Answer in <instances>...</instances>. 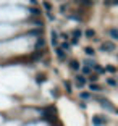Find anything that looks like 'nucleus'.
<instances>
[{"label":"nucleus","mask_w":118,"mask_h":126,"mask_svg":"<svg viewBox=\"0 0 118 126\" xmlns=\"http://www.w3.org/2000/svg\"><path fill=\"white\" fill-rule=\"evenodd\" d=\"M96 99L99 100V104L102 105L103 108H107L108 111H112V113H118V110H117V108H115V105L112 104L110 100H107V99H103V97H96Z\"/></svg>","instance_id":"1"},{"label":"nucleus","mask_w":118,"mask_h":126,"mask_svg":"<svg viewBox=\"0 0 118 126\" xmlns=\"http://www.w3.org/2000/svg\"><path fill=\"white\" fill-rule=\"evenodd\" d=\"M91 121H92L94 126H105L108 120H107V116H103V115H94Z\"/></svg>","instance_id":"2"},{"label":"nucleus","mask_w":118,"mask_h":126,"mask_svg":"<svg viewBox=\"0 0 118 126\" xmlns=\"http://www.w3.org/2000/svg\"><path fill=\"white\" fill-rule=\"evenodd\" d=\"M100 48H102L103 52H113L115 50V44L113 42H105V44L100 45Z\"/></svg>","instance_id":"3"},{"label":"nucleus","mask_w":118,"mask_h":126,"mask_svg":"<svg viewBox=\"0 0 118 126\" xmlns=\"http://www.w3.org/2000/svg\"><path fill=\"white\" fill-rule=\"evenodd\" d=\"M74 81H76V86H78V87H83V86L86 84V78H84V74H78Z\"/></svg>","instance_id":"4"},{"label":"nucleus","mask_w":118,"mask_h":126,"mask_svg":"<svg viewBox=\"0 0 118 126\" xmlns=\"http://www.w3.org/2000/svg\"><path fill=\"white\" fill-rule=\"evenodd\" d=\"M70 66L73 68V70H79V62H76V60H71V62H70Z\"/></svg>","instance_id":"5"},{"label":"nucleus","mask_w":118,"mask_h":126,"mask_svg":"<svg viewBox=\"0 0 118 126\" xmlns=\"http://www.w3.org/2000/svg\"><path fill=\"white\" fill-rule=\"evenodd\" d=\"M107 84H108V86H112V87H117V86H118V82L115 81L113 78H108V79H107Z\"/></svg>","instance_id":"6"},{"label":"nucleus","mask_w":118,"mask_h":126,"mask_svg":"<svg viewBox=\"0 0 118 126\" xmlns=\"http://www.w3.org/2000/svg\"><path fill=\"white\" fill-rule=\"evenodd\" d=\"M79 97H81L83 100H89V99H91V94H89V92H81Z\"/></svg>","instance_id":"7"},{"label":"nucleus","mask_w":118,"mask_h":126,"mask_svg":"<svg viewBox=\"0 0 118 126\" xmlns=\"http://www.w3.org/2000/svg\"><path fill=\"white\" fill-rule=\"evenodd\" d=\"M89 87H91V91H94V92H100V86L99 84H91Z\"/></svg>","instance_id":"8"},{"label":"nucleus","mask_w":118,"mask_h":126,"mask_svg":"<svg viewBox=\"0 0 118 126\" xmlns=\"http://www.w3.org/2000/svg\"><path fill=\"white\" fill-rule=\"evenodd\" d=\"M79 36H81V31H79V29H76V31H74V32H73V44H74V42H76V39H78V37H79Z\"/></svg>","instance_id":"9"},{"label":"nucleus","mask_w":118,"mask_h":126,"mask_svg":"<svg viewBox=\"0 0 118 126\" xmlns=\"http://www.w3.org/2000/svg\"><path fill=\"white\" fill-rule=\"evenodd\" d=\"M110 36L113 37V39H118V31L117 29H110Z\"/></svg>","instance_id":"10"},{"label":"nucleus","mask_w":118,"mask_h":126,"mask_svg":"<svg viewBox=\"0 0 118 126\" xmlns=\"http://www.w3.org/2000/svg\"><path fill=\"white\" fill-rule=\"evenodd\" d=\"M91 71H92L91 66H84V68H83V74H91Z\"/></svg>","instance_id":"11"},{"label":"nucleus","mask_w":118,"mask_h":126,"mask_svg":"<svg viewBox=\"0 0 118 126\" xmlns=\"http://www.w3.org/2000/svg\"><path fill=\"white\" fill-rule=\"evenodd\" d=\"M94 68H96V71H97V73H103V71H105V68L99 66V65H94Z\"/></svg>","instance_id":"12"},{"label":"nucleus","mask_w":118,"mask_h":126,"mask_svg":"<svg viewBox=\"0 0 118 126\" xmlns=\"http://www.w3.org/2000/svg\"><path fill=\"white\" fill-rule=\"evenodd\" d=\"M107 71H108V73H115V71H117V68H115L113 65H108V66H107Z\"/></svg>","instance_id":"13"},{"label":"nucleus","mask_w":118,"mask_h":126,"mask_svg":"<svg viewBox=\"0 0 118 126\" xmlns=\"http://www.w3.org/2000/svg\"><path fill=\"white\" fill-rule=\"evenodd\" d=\"M52 42H53V45L58 44V42H57V32H52Z\"/></svg>","instance_id":"14"},{"label":"nucleus","mask_w":118,"mask_h":126,"mask_svg":"<svg viewBox=\"0 0 118 126\" xmlns=\"http://www.w3.org/2000/svg\"><path fill=\"white\" fill-rule=\"evenodd\" d=\"M86 53H87V55H94V48H91V47H86Z\"/></svg>","instance_id":"15"},{"label":"nucleus","mask_w":118,"mask_h":126,"mask_svg":"<svg viewBox=\"0 0 118 126\" xmlns=\"http://www.w3.org/2000/svg\"><path fill=\"white\" fill-rule=\"evenodd\" d=\"M86 36H87V37H94V31L92 29H87V31H86Z\"/></svg>","instance_id":"16"},{"label":"nucleus","mask_w":118,"mask_h":126,"mask_svg":"<svg viewBox=\"0 0 118 126\" xmlns=\"http://www.w3.org/2000/svg\"><path fill=\"white\" fill-rule=\"evenodd\" d=\"M42 45H44V42H42V39H41V41H37V44H36V48H41Z\"/></svg>","instance_id":"17"},{"label":"nucleus","mask_w":118,"mask_h":126,"mask_svg":"<svg viewBox=\"0 0 118 126\" xmlns=\"http://www.w3.org/2000/svg\"><path fill=\"white\" fill-rule=\"evenodd\" d=\"M57 52H58V58H60V60L65 58V57H63V52H62V50H57Z\"/></svg>","instance_id":"18"},{"label":"nucleus","mask_w":118,"mask_h":126,"mask_svg":"<svg viewBox=\"0 0 118 126\" xmlns=\"http://www.w3.org/2000/svg\"><path fill=\"white\" fill-rule=\"evenodd\" d=\"M63 48H65V50H68V48H70V45H68V42H63Z\"/></svg>","instance_id":"19"},{"label":"nucleus","mask_w":118,"mask_h":126,"mask_svg":"<svg viewBox=\"0 0 118 126\" xmlns=\"http://www.w3.org/2000/svg\"><path fill=\"white\" fill-rule=\"evenodd\" d=\"M91 81H94V82L97 81V74H92V76H91Z\"/></svg>","instance_id":"20"},{"label":"nucleus","mask_w":118,"mask_h":126,"mask_svg":"<svg viewBox=\"0 0 118 126\" xmlns=\"http://www.w3.org/2000/svg\"><path fill=\"white\" fill-rule=\"evenodd\" d=\"M65 87H67V91H68V92H70V91H71V86L68 84V82H67V84H65Z\"/></svg>","instance_id":"21"},{"label":"nucleus","mask_w":118,"mask_h":126,"mask_svg":"<svg viewBox=\"0 0 118 126\" xmlns=\"http://www.w3.org/2000/svg\"><path fill=\"white\" fill-rule=\"evenodd\" d=\"M117 58H118V57H117Z\"/></svg>","instance_id":"22"}]
</instances>
